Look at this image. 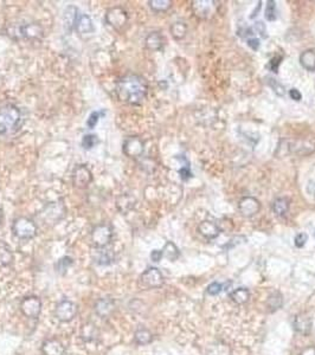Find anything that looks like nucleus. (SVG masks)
<instances>
[{
    "label": "nucleus",
    "mask_w": 315,
    "mask_h": 355,
    "mask_svg": "<svg viewBox=\"0 0 315 355\" xmlns=\"http://www.w3.org/2000/svg\"><path fill=\"white\" fill-rule=\"evenodd\" d=\"M148 93V84L144 77L134 73L119 78L115 84L116 97L122 103L139 106L146 98Z\"/></svg>",
    "instance_id": "nucleus-1"
},
{
    "label": "nucleus",
    "mask_w": 315,
    "mask_h": 355,
    "mask_svg": "<svg viewBox=\"0 0 315 355\" xmlns=\"http://www.w3.org/2000/svg\"><path fill=\"white\" fill-rule=\"evenodd\" d=\"M23 124V114L18 107L12 103L0 107V136L15 134Z\"/></svg>",
    "instance_id": "nucleus-2"
},
{
    "label": "nucleus",
    "mask_w": 315,
    "mask_h": 355,
    "mask_svg": "<svg viewBox=\"0 0 315 355\" xmlns=\"http://www.w3.org/2000/svg\"><path fill=\"white\" fill-rule=\"evenodd\" d=\"M43 27L37 23L17 21L6 25V35L13 41L24 39H41L43 37Z\"/></svg>",
    "instance_id": "nucleus-3"
},
{
    "label": "nucleus",
    "mask_w": 315,
    "mask_h": 355,
    "mask_svg": "<svg viewBox=\"0 0 315 355\" xmlns=\"http://www.w3.org/2000/svg\"><path fill=\"white\" fill-rule=\"evenodd\" d=\"M12 232L18 239L30 240L37 236L38 227L31 218L18 217L13 220Z\"/></svg>",
    "instance_id": "nucleus-4"
},
{
    "label": "nucleus",
    "mask_w": 315,
    "mask_h": 355,
    "mask_svg": "<svg viewBox=\"0 0 315 355\" xmlns=\"http://www.w3.org/2000/svg\"><path fill=\"white\" fill-rule=\"evenodd\" d=\"M113 239V227L106 223L96 225L92 231V243L95 249L107 248Z\"/></svg>",
    "instance_id": "nucleus-5"
},
{
    "label": "nucleus",
    "mask_w": 315,
    "mask_h": 355,
    "mask_svg": "<svg viewBox=\"0 0 315 355\" xmlns=\"http://www.w3.org/2000/svg\"><path fill=\"white\" fill-rule=\"evenodd\" d=\"M106 23L115 30H121L128 23V13L121 6L109 8L106 13Z\"/></svg>",
    "instance_id": "nucleus-6"
},
{
    "label": "nucleus",
    "mask_w": 315,
    "mask_h": 355,
    "mask_svg": "<svg viewBox=\"0 0 315 355\" xmlns=\"http://www.w3.org/2000/svg\"><path fill=\"white\" fill-rule=\"evenodd\" d=\"M77 315V306L69 300H63L57 303L55 309L56 319L61 322H70Z\"/></svg>",
    "instance_id": "nucleus-7"
},
{
    "label": "nucleus",
    "mask_w": 315,
    "mask_h": 355,
    "mask_svg": "<svg viewBox=\"0 0 315 355\" xmlns=\"http://www.w3.org/2000/svg\"><path fill=\"white\" fill-rule=\"evenodd\" d=\"M21 310L29 319H38L42 311V301L37 296H27L21 302Z\"/></svg>",
    "instance_id": "nucleus-8"
},
{
    "label": "nucleus",
    "mask_w": 315,
    "mask_h": 355,
    "mask_svg": "<svg viewBox=\"0 0 315 355\" xmlns=\"http://www.w3.org/2000/svg\"><path fill=\"white\" fill-rule=\"evenodd\" d=\"M140 282L141 285L145 286V288H160L164 284V276L159 269L148 268L145 270L143 275L140 276Z\"/></svg>",
    "instance_id": "nucleus-9"
},
{
    "label": "nucleus",
    "mask_w": 315,
    "mask_h": 355,
    "mask_svg": "<svg viewBox=\"0 0 315 355\" xmlns=\"http://www.w3.org/2000/svg\"><path fill=\"white\" fill-rule=\"evenodd\" d=\"M122 149H123L124 154L129 156V158H140L144 154L145 143L139 136H129V138L124 140Z\"/></svg>",
    "instance_id": "nucleus-10"
},
{
    "label": "nucleus",
    "mask_w": 315,
    "mask_h": 355,
    "mask_svg": "<svg viewBox=\"0 0 315 355\" xmlns=\"http://www.w3.org/2000/svg\"><path fill=\"white\" fill-rule=\"evenodd\" d=\"M216 1L214 0H194L192 1V10L194 14L201 19H209L216 12Z\"/></svg>",
    "instance_id": "nucleus-11"
},
{
    "label": "nucleus",
    "mask_w": 315,
    "mask_h": 355,
    "mask_svg": "<svg viewBox=\"0 0 315 355\" xmlns=\"http://www.w3.org/2000/svg\"><path fill=\"white\" fill-rule=\"evenodd\" d=\"M42 213V219L45 224L50 223V224H56L58 223L59 220L65 215V209L62 204L58 203H52L50 205H48Z\"/></svg>",
    "instance_id": "nucleus-12"
},
{
    "label": "nucleus",
    "mask_w": 315,
    "mask_h": 355,
    "mask_svg": "<svg viewBox=\"0 0 315 355\" xmlns=\"http://www.w3.org/2000/svg\"><path fill=\"white\" fill-rule=\"evenodd\" d=\"M93 181V174L86 165H78L73 173V186L77 189H87Z\"/></svg>",
    "instance_id": "nucleus-13"
},
{
    "label": "nucleus",
    "mask_w": 315,
    "mask_h": 355,
    "mask_svg": "<svg viewBox=\"0 0 315 355\" xmlns=\"http://www.w3.org/2000/svg\"><path fill=\"white\" fill-rule=\"evenodd\" d=\"M116 308L115 301L112 297H101L98 298L94 306V310H95L97 316L102 317V319H107L110 315L113 314Z\"/></svg>",
    "instance_id": "nucleus-14"
},
{
    "label": "nucleus",
    "mask_w": 315,
    "mask_h": 355,
    "mask_svg": "<svg viewBox=\"0 0 315 355\" xmlns=\"http://www.w3.org/2000/svg\"><path fill=\"white\" fill-rule=\"evenodd\" d=\"M260 201L252 197H245L241 199L238 209L244 217H252L260 211Z\"/></svg>",
    "instance_id": "nucleus-15"
},
{
    "label": "nucleus",
    "mask_w": 315,
    "mask_h": 355,
    "mask_svg": "<svg viewBox=\"0 0 315 355\" xmlns=\"http://www.w3.org/2000/svg\"><path fill=\"white\" fill-rule=\"evenodd\" d=\"M42 353L43 355H64L65 348L58 339L51 337L42 343Z\"/></svg>",
    "instance_id": "nucleus-16"
},
{
    "label": "nucleus",
    "mask_w": 315,
    "mask_h": 355,
    "mask_svg": "<svg viewBox=\"0 0 315 355\" xmlns=\"http://www.w3.org/2000/svg\"><path fill=\"white\" fill-rule=\"evenodd\" d=\"M198 231L201 236H204L208 239H214V238L218 237L219 235L220 229L217 224H215L214 221L205 220L201 221V223L198 225Z\"/></svg>",
    "instance_id": "nucleus-17"
},
{
    "label": "nucleus",
    "mask_w": 315,
    "mask_h": 355,
    "mask_svg": "<svg viewBox=\"0 0 315 355\" xmlns=\"http://www.w3.org/2000/svg\"><path fill=\"white\" fill-rule=\"evenodd\" d=\"M75 30L77 31L79 35H89L94 32V25L90 17L86 13H79L78 18L76 21Z\"/></svg>",
    "instance_id": "nucleus-18"
},
{
    "label": "nucleus",
    "mask_w": 315,
    "mask_h": 355,
    "mask_svg": "<svg viewBox=\"0 0 315 355\" xmlns=\"http://www.w3.org/2000/svg\"><path fill=\"white\" fill-rule=\"evenodd\" d=\"M79 11L77 7L75 6H68L67 10L64 11L63 21H64V28L68 31V32H72L73 30H75L76 21L78 18Z\"/></svg>",
    "instance_id": "nucleus-19"
},
{
    "label": "nucleus",
    "mask_w": 315,
    "mask_h": 355,
    "mask_svg": "<svg viewBox=\"0 0 315 355\" xmlns=\"http://www.w3.org/2000/svg\"><path fill=\"white\" fill-rule=\"evenodd\" d=\"M294 328L297 333L307 335L312 331V320L306 315H297L294 320Z\"/></svg>",
    "instance_id": "nucleus-20"
},
{
    "label": "nucleus",
    "mask_w": 315,
    "mask_h": 355,
    "mask_svg": "<svg viewBox=\"0 0 315 355\" xmlns=\"http://www.w3.org/2000/svg\"><path fill=\"white\" fill-rule=\"evenodd\" d=\"M146 47L150 51H159L164 47V37L160 32H152L146 37Z\"/></svg>",
    "instance_id": "nucleus-21"
},
{
    "label": "nucleus",
    "mask_w": 315,
    "mask_h": 355,
    "mask_svg": "<svg viewBox=\"0 0 315 355\" xmlns=\"http://www.w3.org/2000/svg\"><path fill=\"white\" fill-rule=\"evenodd\" d=\"M97 252H96L95 257H94V260H95L96 264L98 265H109L114 262V252L112 250L103 248V249H96Z\"/></svg>",
    "instance_id": "nucleus-22"
},
{
    "label": "nucleus",
    "mask_w": 315,
    "mask_h": 355,
    "mask_svg": "<svg viewBox=\"0 0 315 355\" xmlns=\"http://www.w3.org/2000/svg\"><path fill=\"white\" fill-rule=\"evenodd\" d=\"M206 355H231V349L222 341H216L209 345L206 349Z\"/></svg>",
    "instance_id": "nucleus-23"
},
{
    "label": "nucleus",
    "mask_w": 315,
    "mask_h": 355,
    "mask_svg": "<svg viewBox=\"0 0 315 355\" xmlns=\"http://www.w3.org/2000/svg\"><path fill=\"white\" fill-rule=\"evenodd\" d=\"M300 63L308 71H315V51L306 50L301 53Z\"/></svg>",
    "instance_id": "nucleus-24"
},
{
    "label": "nucleus",
    "mask_w": 315,
    "mask_h": 355,
    "mask_svg": "<svg viewBox=\"0 0 315 355\" xmlns=\"http://www.w3.org/2000/svg\"><path fill=\"white\" fill-rule=\"evenodd\" d=\"M152 340H153V335L148 329L144 328V327L136 329V331L134 333L135 343H138V345L140 346H146L152 342Z\"/></svg>",
    "instance_id": "nucleus-25"
},
{
    "label": "nucleus",
    "mask_w": 315,
    "mask_h": 355,
    "mask_svg": "<svg viewBox=\"0 0 315 355\" xmlns=\"http://www.w3.org/2000/svg\"><path fill=\"white\" fill-rule=\"evenodd\" d=\"M81 336L84 341H94L98 337V331L96 326L92 322H88L82 326Z\"/></svg>",
    "instance_id": "nucleus-26"
},
{
    "label": "nucleus",
    "mask_w": 315,
    "mask_h": 355,
    "mask_svg": "<svg viewBox=\"0 0 315 355\" xmlns=\"http://www.w3.org/2000/svg\"><path fill=\"white\" fill-rule=\"evenodd\" d=\"M161 251H163V257H165L166 260H171V262L177 260L178 258H179V255H180L179 249H178L177 245H175L174 243H172V241H167Z\"/></svg>",
    "instance_id": "nucleus-27"
},
{
    "label": "nucleus",
    "mask_w": 315,
    "mask_h": 355,
    "mask_svg": "<svg viewBox=\"0 0 315 355\" xmlns=\"http://www.w3.org/2000/svg\"><path fill=\"white\" fill-rule=\"evenodd\" d=\"M230 298L237 305H244L250 298V291L246 288H238L230 294Z\"/></svg>",
    "instance_id": "nucleus-28"
},
{
    "label": "nucleus",
    "mask_w": 315,
    "mask_h": 355,
    "mask_svg": "<svg viewBox=\"0 0 315 355\" xmlns=\"http://www.w3.org/2000/svg\"><path fill=\"white\" fill-rule=\"evenodd\" d=\"M272 210L277 217H283L289 211V201L286 198H279L274 201Z\"/></svg>",
    "instance_id": "nucleus-29"
},
{
    "label": "nucleus",
    "mask_w": 315,
    "mask_h": 355,
    "mask_svg": "<svg viewBox=\"0 0 315 355\" xmlns=\"http://www.w3.org/2000/svg\"><path fill=\"white\" fill-rule=\"evenodd\" d=\"M13 262V254L5 244H0V268L8 266Z\"/></svg>",
    "instance_id": "nucleus-30"
},
{
    "label": "nucleus",
    "mask_w": 315,
    "mask_h": 355,
    "mask_svg": "<svg viewBox=\"0 0 315 355\" xmlns=\"http://www.w3.org/2000/svg\"><path fill=\"white\" fill-rule=\"evenodd\" d=\"M73 260L72 257H69V256H64V257L59 258V260H57V263L55 264V270L56 272L59 275H65L67 274V271L69 270L70 266L73 265Z\"/></svg>",
    "instance_id": "nucleus-31"
},
{
    "label": "nucleus",
    "mask_w": 315,
    "mask_h": 355,
    "mask_svg": "<svg viewBox=\"0 0 315 355\" xmlns=\"http://www.w3.org/2000/svg\"><path fill=\"white\" fill-rule=\"evenodd\" d=\"M186 32H187V26H186L185 23L177 22V23H174V24H172L171 33H172L173 38L177 39V41L183 39L184 37L186 36Z\"/></svg>",
    "instance_id": "nucleus-32"
},
{
    "label": "nucleus",
    "mask_w": 315,
    "mask_h": 355,
    "mask_svg": "<svg viewBox=\"0 0 315 355\" xmlns=\"http://www.w3.org/2000/svg\"><path fill=\"white\" fill-rule=\"evenodd\" d=\"M149 7L155 12H165L171 7V0H150L148 2Z\"/></svg>",
    "instance_id": "nucleus-33"
},
{
    "label": "nucleus",
    "mask_w": 315,
    "mask_h": 355,
    "mask_svg": "<svg viewBox=\"0 0 315 355\" xmlns=\"http://www.w3.org/2000/svg\"><path fill=\"white\" fill-rule=\"evenodd\" d=\"M116 206H118L119 211L124 213L129 211V210L134 206V204L132 203V198L128 197V195H122V197L119 198L118 201H116Z\"/></svg>",
    "instance_id": "nucleus-34"
},
{
    "label": "nucleus",
    "mask_w": 315,
    "mask_h": 355,
    "mask_svg": "<svg viewBox=\"0 0 315 355\" xmlns=\"http://www.w3.org/2000/svg\"><path fill=\"white\" fill-rule=\"evenodd\" d=\"M98 142H100V140H98L97 135H94V134L84 135L83 139H82V147H83L84 149L89 150V149L94 148L95 146H97Z\"/></svg>",
    "instance_id": "nucleus-35"
},
{
    "label": "nucleus",
    "mask_w": 315,
    "mask_h": 355,
    "mask_svg": "<svg viewBox=\"0 0 315 355\" xmlns=\"http://www.w3.org/2000/svg\"><path fill=\"white\" fill-rule=\"evenodd\" d=\"M276 17H277V12H276V5H275V1L269 0L266 8V19L269 22H274L276 21Z\"/></svg>",
    "instance_id": "nucleus-36"
},
{
    "label": "nucleus",
    "mask_w": 315,
    "mask_h": 355,
    "mask_svg": "<svg viewBox=\"0 0 315 355\" xmlns=\"http://www.w3.org/2000/svg\"><path fill=\"white\" fill-rule=\"evenodd\" d=\"M283 300L282 296L279 294V292H274L268 300V306L270 307L272 310H276V309H280L282 307Z\"/></svg>",
    "instance_id": "nucleus-37"
},
{
    "label": "nucleus",
    "mask_w": 315,
    "mask_h": 355,
    "mask_svg": "<svg viewBox=\"0 0 315 355\" xmlns=\"http://www.w3.org/2000/svg\"><path fill=\"white\" fill-rule=\"evenodd\" d=\"M102 115H104L103 110H100V112H94L90 114L89 118H88V121H87V127L89 128V129L95 128V126L97 124V122L101 118Z\"/></svg>",
    "instance_id": "nucleus-38"
},
{
    "label": "nucleus",
    "mask_w": 315,
    "mask_h": 355,
    "mask_svg": "<svg viewBox=\"0 0 315 355\" xmlns=\"http://www.w3.org/2000/svg\"><path fill=\"white\" fill-rule=\"evenodd\" d=\"M269 85H270V87L272 88V90H274L277 95H280V96L285 95V88H283L277 81H275V79H272V78H269Z\"/></svg>",
    "instance_id": "nucleus-39"
},
{
    "label": "nucleus",
    "mask_w": 315,
    "mask_h": 355,
    "mask_svg": "<svg viewBox=\"0 0 315 355\" xmlns=\"http://www.w3.org/2000/svg\"><path fill=\"white\" fill-rule=\"evenodd\" d=\"M222 290H223V285H222V284L217 283V282L211 283L208 286V294L211 295V296H216V295L219 294V292Z\"/></svg>",
    "instance_id": "nucleus-40"
},
{
    "label": "nucleus",
    "mask_w": 315,
    "mask_h": 355,
    "mask_svg": "<svg viewBox=\"0 0 315 355\" xmlns=\"http://www.w3.org/2000/svg\"><path fill=\"white\" fill-rule=\"evenodd\" d=\"M281 61H282V58H281V57H274V58H271L270 62H269L268 68L272 71V72L276 73L277 71H279V67H280Z\"/></svg>",
    "instance_id": "nucleus-41"
},
{
    "label": "nucleus",
    "mask_w": 315,
    "mask_h": 355,
    "mask_svg": "<svg viewBox=\"0 0 315 355\" xmlns=\"http://www.w3.org/2000/svg\"><path fill=\"white\" fill-rule=\"evenodd\" d=\"M307 239H308V236L306 234H303V232H301V234H299L296 237H295V246H297V248H303Z\"/></svg>",
    "instance_id": "nucleus-42"
},
{
    "label": "nucleus",
    "mask_w": 315,
    "mask_h": 355,
    "mask_svg": "<svg viewBox=\"0 0 315 355\" xmlns=\"http://www.w3.org/2000/svg\"><path fill=\"white\" fill-rule=\"evenodd\" d=\"M179 174L183 180H187V179L192 178V173H191V170H190L189 165H186V166H184L183 168L179 169Z\"/></svg>",
    "instance_id": "nucleus-43"
},
{
    "label": "nucleus",
    "mask_w": 315,
    "mask_h": 355,
    "mask_svg": "<svg viewBox=\"0 0 315 355\" xmlns=\"http://www.w3.org/2000/svg\"><path fill=\"white\" fill-rule=\"evenodd\" d=\"M161 258H163V251H161V250H153V251L150 252V260H152L153 262L155 263L160 262Z\"/></svg>",
    "instance_id": "nucleus-44"
},
{
    "label": "nucleus",
    "mask_w": 315,
    "mask_h": 355,
    "mask_svg": "<svg viewBox=\"0 0 315 355\" xmlns=\"http://www.w3.org/2000/svg\"><path fill=\"white\" fill-rule=\"evenodd\" d=\"M255 28H256V31L258 33H260L261 36L263 37V38H267V35H266V25L263 24L262 22H256L255 23Z\"/></svg>",
    "instance_id": "nucleus-45"
},
{
    "label": "nucleus",
    "mask_w": 315,
    "mask_h": 355,
    "mask_svg": "<svg viewBox=\"0 0 315 355\" xmlns=\"http://www.w3.org/2000/svg\"><path fill=\"white\" fill-rule=\"evenodd\" d=\"M246 43H248V47H251L252 50L254 51H257L258 49H260V41H258V38H249L248 41H246Z\"/></svg>",
    "instance_id": "nucleus-46"
},
{
    "label": "nucleus",
    "mask_w": 315,
    "mask_h": 355,
    "mask_svg": "<svg viewBox=\"0 0 315 355\" xmlns=\"http://www.w3.org/2000/svg\"><path fill=\"white\" fill-rule=\"evenodd\" d=\"M289 96H291V99H294V101H301V98H302L301 93L297 89H295V88L289 90Z\"/></svg>",
    "instance_id": "nucleus-47"
},
{
    "label": "nucleus",
    "mask_w": 315,
    "mask_h": 355,
    "mask_svg": "<svg viewBox=\"0 0 315 355\" xmlns=\"http://www.w3.org/2000/svg\"><path fill=\"white\" fill-rule=\"evenodd\" d=\"M307 192L311 197L315 198V183L314 181H309L307 185Z\"/></svg>",
    "instance_id": "nucleus-48"
},
{
    "label": "nucleus",
    "mask_w": 315,
    "mask_h": 355,
    "mask_svg": "<svg viewBox=\"0 0 315 355\" xmlns=\"http://www.w3.org/2000/svg\"><path fill=\"white\" fill-rule=\"evenodd\" d=\"M301 355H315V346H309V347L303 349Z\"/></svg>",
    "instance_id": "nucleus-49"
},
{
    "label": "nucleus",
    "mask_w": 315,
    "mask_h": 355,
    "mask_svg": "<svg viewBox=\"0 0 315 355\" xmlns=\"http://www.w3.org/2000/svg\"><path fill=\"white\" fill-rule=\"evenodd\" d=\"M261 4H262V2H258V4H257V7H256V10H255V12L254 13H252L251 14V18H255V16H256V12H257V11H260V8H261Z\"/></svg>",
    "instance_id": "nucleus-50"
},
{
    "label": "nucleus",
    "mask_w": 315,
    "mask_h": 355,
    "mask_svg": "<svg viewBox=\"0 0 315 355\" xmlns=\"http://www.w3.org/2000/svg\"><path fill=\"white\" fill-rule=\"evenodd\" d=\"M314 235H315V232H314Z\"/></svg>",
    "instance_id": "nucleus-51"
}]
</instances>
